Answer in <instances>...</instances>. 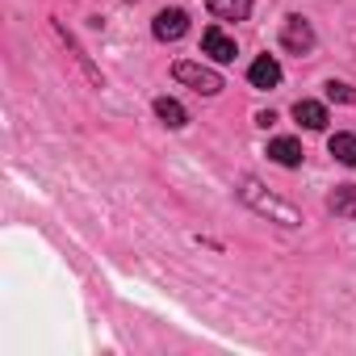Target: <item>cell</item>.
Returning a JSON list of instances; mask_svg holds the SVG:
<instances>
[{
    "mask_svg": "<svg viewBox=\"0 0 356 356\" xmlns=\"http://www.w3.org/2000/svg\"><path fill=\"white\" fill-rule=\"evenodd\" d=\"M327 151L339 159V163H348V168H356V134H331V143H327Z\"/></svg>",
    "mask_w": 356,
    "mask_h": 356,
    "instance_id": "obj_11",
    "label": "cell"
},
{
    "mask_svg": "<svg viewBox=\"0 0 356 356\" xmlns=\"http://www.w3.org/2000/svg\"><path fill=\"white\" fill-rule=\"evenodd\" d=\"M293 118H298L306 130H323V126H327V109H323L318 101H298V105H293Z\"/></svg>",
    "mask_w": 356,
    "mask_h": 356,
    "instance_id": "obj_10",
    "label": "cell"
},
{
    "mask_svg": "<svg viewBox=\"0 0 356 356\" xmlns=\"http://www.w3.org/2000/svg\"><path fill=\"white\" fill-rule=\"evenodd\" d=\"M235 185H239V197H243L256 214H264V218H273V222H281V227H302V214H298L289 202H281L277 193H268L256 176H239Z\"/></svg>",
    "mask_w": 356,
    "mask_h": 356,
    "instance_id": "obj_1",
    "label": "cell"
},
{
    "mask_svg": "<svg viewBox=\"0 0 356 356\" xmlns=\"http://www.w3.org/2000/svg\"><path fill=\"white\" fill-rule=\"evenodd\" d=\"M327 97L339 101V105H356V88L343 84V80H331V84H327Z\"/></svg>",
    "mask_w": 356,
    "mask_h": 356,
    "instance_id": "obj_13",
    "label": "cell"
},
{
    "mask_svg": "<svg viewBox=\"0 0 356 356\" xmlns=\"http://www.w3.org/2000/svg\"><path fill=\"white\" fill-rule=\"evenodd\" d=\"M172 76L181 80V84H189L193 92H202V97L222 92V76H218L214 67H206V63H189V59H181V63H172Z\"/></svg>",
    "mask_w": 356,
    "mask_h": 356,
    "instance_id": "obj_2",
    "label": "cell"
},
{
    "mask_svg": "<svg viewBox=\"0 0 356 356\" xmlns=\"http://www.w3.org/2000/svg\"><path fill=\"white\" fill-rule=\"evenodd\" d=\"M256 122H260V126H273V122H277V113H273V109H260V113H256Z\"/></svg>",
    "mask_w": 356,
    "mask_h": 356,
    "instance_id": "obj_14",
    "label": "cell"
},
{
    "mask_svg": "<svg viewBox=\"0 0 356 356\" xmlns=\"http://www.w3.org/2000/svg\"><path fill=\"white\" fill-rule=\"evenodd\" d=\"M331 210H335L339 218H356V185L335 189V193H331Z\"/></svg>",
    "mask_w": 356,
    "mask_h": 356,
    "instance_id": "obj_12",
    "label": "cell"
},
{
    "mask_svg": "<svg viewBox=\"0 0 356 356\" xmlns=\"http://www.w3.org/2000/svg\"><path fill=\"white\" fill-rule=\"evenodd\" d=\"M281 47L293 51V55H310L314 51V30L306 17H285L281 22Z\"/></svg>",
    "mask_w": 356,
    "mask_h": 356,
    "instance_id": "obj_3",
    "label": "cell"
},
{
    "mask_svg": "<svg viewBox=\"0 0 356 356\" xmlns=\"http://www.w3.org/2000/svg\"><path fill=\"white\" fill-rule=\"evenodd\" d=\"M268 159H277L281 168H298V163L306 159V151H302L298 138H273V143H268Z\"/></svg>",
    "mask_w": 356,
    "mask_h": 356,
    "instance_id": "obj_7",
    "label": "cell"
},
{
    "mask_svg": "<svg viewBox=\"0 0 356 356\" xmlns=\"http://www.w3.org/2000/svg\"><path fill=\"white\" fill-rule=\"evenodd\" d=\"M202 51H206L214 63H235V55H239V51H235V38H227L218 26H210V30L202 34Z\"/></svg>",
    "mask_w": 356,
    "mask_h": 356,
    "instance_id": "obj_5",
    "label": "cell"
},
{
    "mask_svg": "<svg viewBox=\"0 0 356 356\" xmlns=\"http://www.w3.org/2000/svg\"><path fill=\"white\" fill-rule=\"evenodd\" d=\"M155 118H159L168 130H181V126L189 122L185 105H181V101H172V97H159V101H155Z\"/></svg>",
    "mask_w": 356,
    "mask_h": 356,
    "instance_id": "obj_8",
    "label": "cell"
},
{
    "mask_svg": "<svg viewBox=\"0 0 356 356\" xmlns=\"http://www.w3.org/2000/svg\"><path fill=\"white\" fill-rule=\"evenodd\" d=\"M151 30H155L159 42H176V38L189 34V13H185V9H159Z\"/></svg>",
    "mask_w": 356,
    "mask_h": 356,
    "instance_id": "obj_4",
    "label": "cell"
},
{
    "mask_svg": "<svg viewBox=\"0 0 356 356\" xmlns=\"http://www.w3.org/2000/svg\"><path fill=\"white\" fill-rule=\"evenodd\" d=\"M248 80H252V88H277V84H281V63H277L273 55H260V59L248 67Z\"/></svg>",
    "mask_w": 356,
    "mask_h": 356,
    "instance_id": "obj_6",
    "label": "cell"
},
{
    "mask_svg": "<svg viewBox=\"0 0 356 356\" xmlns=\"http://www.w3.org/2000/svg\"><path fill=\"white\" fill-rule=\"evenodd\" d=\"M218 22H243L252 13V0H206Z\"/></svg>",
    "mask_w": 356,
    "mask_h": 356,
    "instance_id": "obj_9",
    "label": "cell"
}]
</instances>
